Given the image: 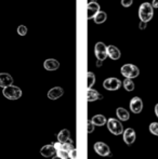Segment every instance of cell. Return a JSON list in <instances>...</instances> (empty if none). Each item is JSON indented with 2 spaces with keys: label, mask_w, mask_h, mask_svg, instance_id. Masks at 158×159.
I'll return each instance as SVG.
<instances>
[{
  "label": "cell",
  "mask_w": 158,
  "mask_h": 159,
  "mask_svg": "<svg viewBox=\"0 0 158 159\" xmlns=\"http://www.w3.org/2000/svg\"><path fill=\"white\" fill-rule=\"evenodd\" d=\"M133 3V0H121V6L124 8H129Z\"/></svg>",
  "instance_id": "cell-27"
},
{
  "label": "cell",
  "mask_w": 158,
  "mask_h": 159,
  "mask_svg": "<svg viewBox=\"0 0 158 159\" xmlns=\"http://www.w3.org/2000/svg\"><path fill=\"white\" fill-rule=\"evenodd\" d=\"M106 20H107V14H106L105 12H103V11H99V12L94 15V17H93V21H94L95 24H102V23H104Z\"/></svg>",
  "instance_id": "cell-20"
},
{
  "label": "cell",
  "mask_w": 158,
  "mask_h": 159,
  "mask_svg": "<svg viewBox=\"0 0 158 159\" xmlns=\"http://www.w3.org/2000/svg\"><path fill=\"white\" fill-rule=\"evenodd\" d=\"M139 27H140V30H145L146 28V23L145 22H140V25H139Z\"/></svg>",
  "instance_id": "cell-28"
},
{
  "label": "cell",
  "mask_w": 158,
  "mask_h": 159,
  "mask_svg": "<svg viewBox=\"0 0 158 159\" xmlns=\"http://www.w3.org/2000/svg\"><path fill=\"white\" fill-rule=\"evenodd\" d=\"M120 73L126 78L132 79V78H137L140 75V69L133 64H124L120 69Z\"/></svg>",
  "instance_id": "cell-3"
},
{
  "label": "cell",
  "mask_w": 158,
  "mask_h": 159,
  "mask_svg": "<svg viewBox=\"0 0 158 159\" xmlns=\"http://www.w3.org/2000/svg\"><path fill=\"white\" fill-rule=\"evenodd\" d=\"M2 94L8 100H19L22 96V90L16 86H8L6 88H3V91H2Z\"/></svg>",
  "instance_id": "cell-2"
},
{
  "label": "cell",
  "mask_w": 158,
  "mask_h": 159,
  "mask_svg": "<svg viewBox=\"0 0 158 159\" xmlns=\"http://www.w3.org/2000/svg\"><path fill=\"white\" fill-rule=\"evenodd\" d=\"M102 98H103V95L100 94L97 90H93L92 88L88 89V91H87V100H88V102H94V101L102 100Z\"/></svg>",
  "instance_id": "cell-15"
},
{
  "label": "cell",
  "mask_w": 158,
  "mask_h": 159,
  "mask_svg": "<svg viewBox=\"0 0 158 159\" xmlns=\"http://www.w3.org/2000/svg\"><path fill=\"white\" fill-rule=\"evenodd\" d=\"M122 84H124V88L126 89L127 91H129V92L134 90V82H133L130 78H126Z\"/></svg>",
  "instance_id": "cell-21"
},
{
  "label": "cell",
  "mask_w": 158,
  "mask_h": 159,
  "mask_svg": "<svg viewBox=\"0 0 158 159\" xmlns=\"http://www.w3.org/2000/svg\"><path fill=\"white\" fill-rule=\"evenodd\" d=\"M91 121L93 122L95 127H101V126H104V125L107 122V119L105 118V116L103 115H95L92 117Z\"/></svg>",
  "instance_id": "cell-18"
},
{
  "label": "cell",
  "mask_w": 158,
  "mask_h": 159,
  "mask_svg": "<svg viewBox=\"0 0 158 159\" xmlns=\"http://www.w3.org/2000/svg\"><path fill=\"white\" fill-rule=\"evenodd\" d=\"M94 125H93V122L91 121V120H89L88 121V125H87V131H88V133H92L93 131H94Z\"/></svg>",
  "instance_id": "cell-26"
},
{
  "label": "cell",
  "mask_w": 158,
  "mask_h": 159,
  "mask_svg": "<svg viewBox=\"0 0 158 159\" xmlns=\"http://www.w3.org/2000/svg\"><path fill=\"white\" fill-rule=\"evenodd\" d=\"M64 94V90L61 88V87H54V88L50 89L48 92V98H50V100H57V98H60L62 95Z\"/></svg>",
  "instance_id": "cell-13"
},
{
  "label": "cell",
  "mask_w": 158,
  "mask_h": 159,
  "mask_svg": "<svg viewBox=\"0 0 158 159\" xmlns=\"http://www.w3.org/2000/svg\"><path fill=\"white\" fill-rule=\"evenodd\" d=\"M90 1H94V2H97V0H90Z\"/></svg>",
  "instance_id": "cell-33"
},
{
  "label": "cell",
  "mask_w": 158,
  "mask_h": 159,
  "mask_svg": "<svg viewBox=\"0 0 158 159\" xmlns=\"http://www.w3.org/2000/svg\"><path fill=\"white\" fill-rule=\"evenodd\" d=\"M94 54L97 60L100 61H105L107 55V46L104 42H97L94 46Z\"/></svg>",
  "instance_id": "cell-5"
},
{
  "label": "cell",
  "mask_w": 158,
  "mask_h": 159,
  "mask_svg": "<svg viewBox=\"0 0 158 159\" xmlns=\"http://www.w3.org/2000/svg\"><path fill=\"white\" fill-rule=\"evenodd\" d=\"M107 128L114 135H120L124 133V126L119 120L115 119V118H110L106 122Z\"/></svg>",
  "instance_id": "cell-4"
},
{
  "label": "cell",
  "mask_w": 158,
  "mask_h": 159,
  "mask_svg": "<svg viewBox=\"0 0 158 159\" xmlns=\"http://www.w3.org/2000/svg\"><path fill=\"white\" fill-rule=\"evenodd\" d=\"M116 115L120 120H122V121H127V120H129V117H130L129 111H127V109H124V107H118V108H117Z\"/></svg>",
  "instance_id": "cell-19"
},
{
  "label": "cell",
  "mask_w": 158,
  "mask_h": 159,
  "mask_svg": "<svg viewBox=\"0 0 158 159\" xmlns=\"http://www.w3.org/2000/svg\"><path fill=\"white\" fill-rule=\"evenodd\" d=\"M155 114H156V116L158 117V104L155 105Z\"/></svg>",
  "instance_id": "cell-31"
},
{
  "label": "cell",
  "mask_w": 158,
  "mask_h": 159,
  "mask_svg": "<svg viewBox=\"0 0 158 159\" xmlns=\"http://www.w3.org/2000/svg\"><path fill=\"white\" fill-rule=\"evenodd\" d=\"M103 87L104 89L108 91H116L121 87V81L118 79V78H107V79L104 80L103 82Z\"/></svg>",
  "instance_id": "cell-6"
},
{
  "label": "cell",
  "mask_w": 158,
  "mask_h": 159,
  "mask_svg": "<svg viewBox=\"0 0 158 159\" xmlns=\"http://www.w3.org/2000/svg\"><path fill=\"white\" fill-rule=\"evenodd\" d=\"M40 154H41V156H43V157H52L53 155L56 154V149H55L54 145H53V143H52V144H50V145H46V146L41 147Z\"/></svg>",
  "instance_id": "cell-12"
},
{
  "label": "cell",
  "mask_w": 158,
  "mask_h": 159,
  "mask_svg": "<svg viewBox=\"0 0 158 159\" xmlns=\"http://www.w3.org/2000/svg\"><path fill=\"white\" fill-rule=\"evenodd\" d=\"M130 109L132 113L140 114L143 109V102L139 96H134L130 101Z\"/></svg>",
  "instance_id": "cell-8"
},
{
  "label": "cell",
  "mask_w": 158,
  "mask_h": 159,
  "mask_svg": "<svg viewBox=\"0 0 158 159\" xmlns=\"http://www.w3.org/2000/svg\"><path fill=\"white\" fill-rule=\"evenodd\" d=\"M16 32H17V34H19L20 36H25L26 34H27L28 30H27V27H26L25 25H20L19 27H17Z\"/></svg>",
  "instance_id": "cell-24"
},
{
  "label": "cell",
  "mask_w": 158,
  "mask_h": 159,
  "mask_svg": "<svg viewBox=\"0 0 158 159\" xmlns=\"http://www.w3.org/2000/svg\"><path fill=\"white\" fill-rule=\"evenodd\" d=\"M13 84V78L8 73H0V87L6 88L8 86H11Z\"/></svg>",
  "instance_id": "cell-11"
},
{
  "label": "cell",
  "mask_w": 158,
  "mask_h": 159,
  "mask_svg": "<svg viewBox=\"0 0 158 159\" xmlns=\"http://www.w3.org/2000/svg\"><path fill=\"white\" fill-rule=\"evenodd\" d=\"M52 159H62V158H61V157H59V156L56 155V156H55V157H53Z\"/></svg>",
  "instance_id": "cell-32"
},
{
  "label": "cell",
  "mask_w": 158,
  "mask_h": 159,
  "mask_svg": "<svg viewBox=\"0 0 158 159\" xmlns=\"http://www.w3.org/2000/svg\"><path fill=\"white\" fill-rule=\"evenodd\" d=\"M57 140L61 143H66V142H70L73 143L72 139H70V132L67 129H63L59 132L57 134Z\"/></svg>",
  "instance_id": "cell-16"
},
{
  "label": "cell",
  "mask_w": 158,
  "mask_h": 159,
  "mask_svg": "<svg viewBox=\"0 0 158 159\" xmlns=\"http://www.w3.org/2000/svg\"><path fill=\"white\" fill-rule=\"evenodd\" d=\"M94 148L95 153L99 154L100 156H103V157H106V156H111V149L108 147L107 144H105L104 142H97L94 143Z\"/></svg>",
  "instance_id": "cell-7"
},
{
  "label": "cell",
  "mask_w": 158,
  "mask_h": 159,
  "mask_svg": "<svg viewBox=\"0 0 158 159\" xmlns=\"http://www.w3.org/2000/svg\"><path fill=\"white\" fill-rule=\"evenodd\" d=\"M152 6H153V8L158 9V0H153V1H152Z\"/></svg>",
  "instance_id": "cell-29"
},
{
  "label": "cell",
  "mask_w": 158,
  "mask_h": 159,
  "mask_svg": "<svg viewBox=\"0 0 158 159\" xmlns=\"http://www.w3.org/2000/svg\"><path fill=\"white\" fill-rule=\"evenodd\" d=\"M153 6L148 2H144L140 6L139 8V17L140 21L148 23L151 20L153 19V15H154V10H153Z\"/></svg>",
  "instance_id": "cell-1"
},
{
  "label": "cell",
  "mask_w": 158,
  "mask_h": 159,
  "mask_svg": "<svg viewBox=\"0 0 158 159\" xmlns=\"http://www.w3.org/2000/svg\"><path fill=\"white\" fill-rule=\"evenodd\" d=\"M100 11V4L97 2L90 1L87 6V19H93L94 15Z\"/></svg>",
  "instance_id": "cell-9"
},
{
  "label": "cell",
  "mask_w": 158,
  "mask_h": 159,
  "mask_svg": "<svg viewBox=\"0 0 158 159\" xmlns=\"http://www.w3.org/2000/svg\"><path fill=\"white\" fill-rule=\"evenodd\" d=\"M70 159H78V153H77V149L75 148H73V149H70Z\"/></svg>",
  "instance_id": "cell-25"
},
{
  "label": "cell",
  "mask_w": 158,
  "mask_h": 159,
  "mask_svg": "<svg viewBox=\"0 0 158 159\" xmlns=\"http://www.w3.org/2000/svg\"><path fill=\"white\" fill-rule=\"evenodd\" d=\"M150 132L154 135L158 136V122H152L150 125Z\"/></svg>",
  "instance_id": "cell-23"
},
{
  "label": "cell",
  "mask_w": 158,
  "mask_h": 159,
  "mask_svg": "<svg viewBox=\"0 0 158 159\" xmlns=\"http://www.w3.org/2000/svg\"><path fill=\"white\" fill-rule=\"evenodd\" d=\"M94 82H95L94 74H93L92 71H88V74H87V87H88V89L92 88Z\"/></svg>",
  "instance_id": "cell-22"
},
{
  "label": "cell",
  "mask_w": 158,
  "mask_h": 159,
  "mask_svg": "<svg viewBox=\"0 0 158 159\" xmlns=\"http://www.w3.org/2000/svg\"><path fill=\"white\" fill-rule=\"evenodd\" d=\"M124 141L127 145H131L134 143L135 141V131L132 129V128H128V129L124 130Z\"/></svg>",
  "instance_id": "cell-10"
},
{
  "label": "cell",
  "mask_w": 158,
  "mask_h": 159,
  "mask_svg": "<svg viewBox=\"0 0 158 159\" xmlns=\"http://www.w3.org/2000/svg\"><path fill=\"white\" fill-rule=\"evenodd\" d=\"M102 62H103V61H100V60H97V67H101V66H102Z\"/></svg>",
  "instance_id": "cell-30"
},
{
  "label": "cell",
  "mask_w": 158,
  "mask_h": 159,
  "mask_svg": "<svg viewBox=\"0 0 158 159\" xmlns=\"http://www.w3.org/2000/svg\"><path fill=\"white\" fill-rule=\"evenodd\" d=\"M107 55L112 60L116 61L120 57V50L115 46H108L107 47Z\"/></svg>",
  "instance_id": "cell-17"
},
{
  "label": "cell",
  "mask_w": 158,
  "mask_h": 159,
  "mask_svg": "<svg viewBox=\"0 0 158 159\" xmlns=\"http://www.w3.org/2000/svg\"><path fill=\"white\" fill-rule=\"evenodd\" d=\"M43 67L44 69L49 71H53V70H56L57 68L60 67V63L59 61H56L55 59H48L43 62Z\"/></svg>",
  "instance_id": "cell-14"
}]
</instances>
